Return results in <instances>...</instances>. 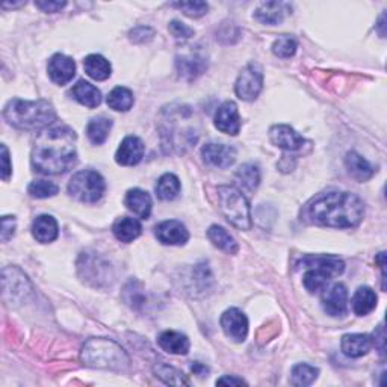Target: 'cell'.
<instances>
[{"mask_svg": "<svg viewBox=\"0 0 387 387\" xmlns=\"http://www.w3.org/2000/svg\"><path fill=\"white\" fill-rule=\"evenodd\" d=\"M78 136L67 126L44 129L35 138L31 154L34 171L45 176H58L70 171L78 162Z\"/></svg>", "mask_w": 387, "mask_h": 387, "instance_id": "6da1fadb", "label": "cell"}, {"mask_svg": "<svg viewBox=\"0 0 387 387\" xmlns=\"http://www.w3.org/2000/svg\"><path fill=\"white\" fill-rule=\"evenodd\" d=\"M365 215V205L360 197L351 192L330 191L322 192L315 198H312L304 217L310 223L335 227V228H351L356 227Z\"/></svg>", "mask_w": 387, "mask_h": 387, "instance_id": "7a4b0ae2", "label": "cell"}, {"mask_svg": "<svg viewBox=\"0 0 387 387\" xmlns=\"http://www.w3.org/2000/svg\"><path fill=\"white\" fill-rule=\"evenodd\" d=\"M3 117L9 124L22 131H44L57 119V112L52 103L45 100L14 98L5 106Z\"/></svg>", "mask_w": 387, "mask_h": 387, "instance_id": "3957f363", "label": "cell"}, {"mask_svg": "<svg viewBox=\"0 0 387 387\" xmlns=\"http://www.w3.org/2000/svg\"><path fill=\"white\" fill-rule=\"evenodd\" d=\"M80 360L89 367L109 371H126L129 357L124 349L110 339H89L80 351Z\"/></svg>", "mask_w": 387, "mask_h": 387, "instance_id": "277c9868", "label": "cell"}, {"mask_svg": "<svg viewBox=\"0 0 387 387\" xmlns=\"http://www.w3.org/2000/svg\"><path fill=\"white\" fill-rule=\"evenodd\" d=\"M298 268L306 270L302 275V283L310 293L324 291L328 283L336 275H340L345 270L344 261L335 256H304L298 262Z\"/></svg>", "mask_w": 387, "mask_h": 387, "instance_id": "5b68a950", "label": "cell"}, {"mask_svg": "<svg viewBox=\"0 0 387 387\" xmlns=\"http://www.w3.org/2000/svg\"><path fill=\"white\" fill-rule=\"evenodd\" d=\"M218 205L219 210L232 226L239 230L251 228V212L250 205L244 194L235 187L223 185L218 187Z\"/></svg>", "mask_w": 387, "mask_h": 387, "instance_id": "8992f818", "label": "cell"}, {"mask_svg": "<svg viewBox=\"0 0 387 387\" xmlns=\"http://www.w3.org/2000/svg\"><path fill=\"white\" fill-rule=\"evenodd\" d=\"M105 189V179L101 177L100 173L93 170L76 173L68 183L70 196L82 203H97L103 197Z\"/></svg>", "mask_w": 387, "mask_h": 387, "instance_id": "52a82bcc", "label": "cell"}, {"mask_svg": "<svg viewBox=\"0 0 387 387\" xmlns=\"http://www.w3.org/2000/svg\"><path fill=\"white\" fill-rule=\"evenodd\" d=\"M80 277L93 286H105V284H110L112 282V270L110 265L101 259L97 254L84 253L80 256V261L78 263Z\"/></svg>", "mask_w": 387, "mask_h": 387, "instance_id": "ba28073f", "label": "cell"}, {"mask_svg": "<svg viewBox=\"0 0 387 387\" xmlns=\"http://www.w3.org/2000/svg\"><path fill=\"white\" fill-rule=\"evenodd\" d=\"M263 87V71L259 64L251 62L241 71V75L238 76L235 91L236 96L245 100L253 101L259 97L261 91Z\"/></svg>", "mask_w": 387, "mask_h": 387, "instance_id": "9c48e42d", "label": "cell"}, {"mask_svg": "<svg viewBox=\"0 0 387 387\" xmlns=\"http://www.w3.org/2000/svg\"><path fill=\"white\" fill-rule=\"evenodd\" d=\"M221 327H223L227 337L235 342L241 344L247 339L248 335V319L244 312L239 309H228L221 316Z\"/></svg>", "mask_w": 387, "mask_h": 387, "instance_id": "30bf717a", "label": "cell"}, {"mask_svg": "<svg viewBox=\"0 0 387 387\" xmlns=\"http://www.w3.org/2000/svg\"><path fill=\"white\" fill-rule=\"evenodd\" d=\"M201 156H203V161H205L207 165H212V167L228 168L232 167L236 161V150L233 147L226 144L209 143L203 145Z\"/></svg>", "mask_w": 387, "mask_h": 387, "instance_id": "8fae6325", "label": "cell"}, {"mask_svg": "<svg viewBox=\"0 0 387 387\" xmlns=\"http://www.w3.org/2000/svg\"><path fill=\"white\" fill-rule=\"evenodd\" d=\"M324 295H322V307H324L326 313L333 318L344 316L348 309V291L345 284L336 283L331 288L324 289Z\"/></svg>", "mask_w": 387, "mask_h": 387, "instance_id": "7c38bea8", "label": "cell"}, {"mask_svg": "<svg viewBox=\"0 0 387 387\" xmlns=\"http://www.w3.org/2000/svg\"><path fill=\"white\" fill-rule=\"evenodd\" d=\"M154 235L163 245H183L189 239L187 227L177 219L162 221L154 227Z\"/></svg>", "mask_w": 387, "mask_h": 387, "instance_id": "4fadbf2b", "label": "cell"}, {"mask_svg": "<svg viewBox=\"0 0 387 387\" xmlns=\"http://www.w3.org/2000/svg\"><path fill=\"white\" fill-rule=\"evenodd\" d=\"M271 143L284 152H298L307 141L288 124H277L270 131Z\"/></svg>", "mask_w": 387, "mask_h": 387, "instance_id": "5bb4252c", "label": "cell"}, {"mask_svg": "<svg viewBox=\"0 0 387 387\" xmlns=\"http://www.w3.org/2000/svg\"><path fill=\"white\" fill-rule=\"evenodd\" d=\"M144 152L145 147L140 138L126 136L115 153V161L117 163L123 165V167H133V165L141 162Z\"/></svg>", "mask_w": 387, "mask_h": 387, "instance_id": "9a60e30c", "label": "cell"}, {"mask_svg": "<svg viewBox=\"0 0 387 387\" xmlns=\"http://www.w3.org/2000/svg\"><path fill=\"white\" fill-rule=\"evenodd\" d=\"M215 127L218 131L227 135H238L241 131V117L236 103L233 101H226L221 105L215 114Z\"/></svg>", "mask_w": 387, "mask_h": 387, "instance_id": "2e32d148", "label": "cell"}, {"mask_svg": "<svg viewBox=\"0 0 387 387\" xmlns=\"http://www.w3.org/2000/svg\"><path fill=\"white\" fill-rule=\"evenodd\" d=\"M48 71L54 84L66 85L76 75V64L70 57L57 53L50 58Z\"/></svg>", "mask_w": 387, "mask_h": 387, "instance_id": "e0dca14e", "label": "cell"}, {"mask_svg": "<svg viewBox=\"0 0 387 387\" xmlns=\"http://www.w3.org/2000/svg\"><path fill=\"white\" fill-rule=\"evenodd\" d=\"M372 346H374V336L362 335V333L345 335L342 337V342H340V348H342L344 354L353 358L366 356L371 351Z\"/></svg>", "mask_w": 387, "mask_h": 387, "instance_id": "ac0fdd59", "label": "cell"}, {"mask_svg": "<svg viewBox=\"0 0 387 387\" xmlns=\"http://www.w3.org/2000/svg\"><path fill=\"white\" fill-rule=\"evenodd\" d=\"M124 203L129 210H132L135 215L140 218L147 219L152 214V207H153V201L149 192H145L143 189H131L127 191Z\"/></svg>", "mask_w": 387, "mask_h": 387, "instance_id": "d6986e66", "label": "cell"}, {"mask_svg": "<svg viewBox=\"0 0 387 387\" xmlns=\"http://www.w3.org/2000/svg\"><path fill=\"white\" fill-rule=\"evenodd\" d=\"M289 13V5L284 2H266L261 3L254 11L256 20L263 24H277L282 23L284 15Z\"/></svg>", "mask_w": 387, "mask_h": 387, "instance_id": "ffe728a7", "label": "cell"}, {"mask_svg": "<svg viewBox=\"0 0 387 387\" xmlns=\"http://www.w3.org/2000/svg\"><path fill=\"white\" fill-rule=\"evenodd\" d=\"M158 344L159 346L163 349V351H167L170 354H177V356H185L188 354L191 344L189 339L179 333V331H163V333L158 337Z\"/></svg>", "mask_w": 387, "mask_h": 387, "instance_id": "44dd1931", "label": "cell"}, {"mask_svg": "<svg viewBox=\"0 0 387 387\" xmlns=\"http://www.w3.org/2000/svg\"><path fill=\"white\" fill-rule=\"evenodd\" d=\"M59 228L57 219L50 215H40L32 224V235L41 244L53 242L58 238Z\"/></svg>", "mask_w": 387, "mask_h": 387, "instance_id": "7402d4cb", "label": "cell"}, {"mask_svg": "<svg viewBox=\"0 0 387 387\" xmlns=\"http://www.w3.org/2000/svg\"><path fill=\"white\" fill-rule=\"evenodd\" d=\"M177 71L182 78L188 80L201 76L207 68V62L205 58L198 54H187V57H179L176 61Z\"/></svg>", "mask_w": 387, "mask_h": 387, "instance_id": "603a6c76", "label": "cell"}, {"mask_svg": "<svg viewBox=\"0 0 387 387\" xmlns=\"http://www.w3.org/2000/svg\"><path fill=\"white\" fill-rule=\"evenodd\" d=\"M71 96L76 101H79L80 105H84L87 108L94 109L101 103V93L94 87L91 85L89 82L80 79L78 80V84L71 88Z\"/></svg>", "mask_w": 387, "mask_h": 387, "instance_id": "cb8c5ba5", "label": "cell"}, {"mask_svg": "<svg viewBox=\"0 0 387 387\" xmlns=\"http://www.w3.org/2000/svg\"><path fill=\"white\" fill-rule=\"evenodd\" d=\"M112 232L118 241L129 244V242H133L136 238H140V235L143 233V226L140 221L135 218L123 217L115 221L112 226Z\"/></svg>", "mask_w": 387, "mask_h": 387, "instance_id": "d4e9b609", "label": "cell"}, {"mask_svg": "<svg viewBox=\"0 0 387 387\" xmlns=\"http://www.w3.org/2000/svg\"><path fill=\"white\" fill-rule=\"evenodd\" d=\"M345 165L349 171V174L358 182H365L370 180L374 176V167L367 162L363 156H360L356 152H349L345 158Z\"/></svg>", "mask_w": 387, "mask_h": 387, "instance_id": "484cf974", "label": "cell"}, {"mask_svg": "<svg viewBox=\"0 0 387 387\" xmlns=\"http://www.w3.org/2000/svg\"><path fill=\"white\" fill-rule=\"evenodd\" d=\"M84 68L87 75L94 80H106L110 78V71L112 67L106 58L101 54H89L84 61Z\"/></svg>", "mask_w": 387, "mask_h": 387, "instance_id": "4316f807", "label": "cell"}, {"mask_svg": "<svg viewBox=\"0 0 387 387\" xmlns=\"http://www.w3.org/2000/svg\"><path fill=\"white\" fill-rule=\"evenodd\" d=\"M207 238L210 239L212 244L219 248V250H223L228 254H236L239 250V245L235 241V238L230 235L224 227L212 226L207 230Z\"/></svg>", "mask_w": 387, "mask_h": 387, "instance_id": "83f0119b", "label": "cell"}, {"mask_svg": "<svg viewBox=\"0 0 387 387\" xmlns=\"http://www.w3.org/2000/svg\"><path fill=\"white\" fill-rule=\"evenodd\" d=\"M110 129H112V119L103 115L96 117L87 126L88 140L96 145L103 144L108 140Z\"/></svg>", "mask_w": 387, "mask_h": 387, "instance_id": "f1b7e54d", "label": "cell"}, {"mask_svg": "<svg viewBox=\"0 0 387 387\" xmlns=\"http://www.w3.org/2000/svg\"><path fill=\"white\" fill-rule=\"evenodd\" d=\"M353 310L358 316H366L367 313H371L377 306V295L375 292L367 288H358L353 297Z\"/></svg>", "mask_w": 387, "mask_h": 387, "instance_id": "f546056e", "label": "cell"}, {"mask_svg": "<svg viewBox=\"0 0 387 387\" xmlns=\"http://www.w3.org/2000/svg\"><path fill=\"white\" fill-rule=\"evenodd\" d=\"M180 189H182V185L179 177L174 176L171 173L163 174V176L158 180V183H156V188H154L156 196L163 201H171L176 198L180 194Z\"/></svg>", "mask_w": 387, "mask_h": 387, "instance_id": "4dcf8cb0", "label": "cell"}, {"mask_svg": "<svg viewBox=\"0 0 387 387\" xmlns=\"http://www.w3.org/2000/svg\"><path fill=\"white\" fill-rule=\"evenodd\" d=\"M108 106L118 112H127L129 109L133 106V93L129 88L124 87H117L108 94Z\"/></svg>", "mask_w": 387, "mask_h": 387, "instance_id": "1f68e13d", "label": "cell"}, {"mask_svg": "<svg viewBox=\"0 0 387 387\" xmlns=\"http://www.w3.org/2000/svg\"><path fill=\"white\" fill-rule=\"evenodd\" d=\"M236 180L239 185H242L247 191L257 189L261 183V171L254 163H245L236 171Z\"/></svg>", "mask_w": 387, "mask_h": 387, "instance_id": "d6a6232c", "label": "cell"}, {"mask_svg": "<svg viewBox=\"0 0 387 387\" xmlns=\"http://www.w3.org/2000/svg\"><path fill=\"white\" fill-rule=\"evenodd\" d=\"M318 375H319L318 367L306 365V363H300L292 367L291 383L293 386H310L318 379Z\"/></svg>", "mask_w": 387, "mask_h": 387, "instance_id": "836d02e7", "label": "cell"}, {"mask_svg": "<svg viewBox=\"0 0 387 387\" xmlns=\"http://www.w3.org/2000/svg\"><path fill=\"white\" fill-rule=\"evenodd\" d=\"M11 272H13V277H8V274L3 271V279L11 282V291H3V295L6 297L8 293H11L13 295L11 301L17 300L18 297L24 298L26 297V292L31 291L29 282H27V279L18 270L11 268Z\"/></svg>", "mask_w": 387, "mask_h": 387, "instance_id": "e575fe53", "label": "cell"}, {"mask_svg": "<svg viewBox=\"0 0 387 387\" xmlns=\"http://www.w3.org/2000/svg\"><path fill=\"white\" fill-rule=\"evenodd\" d=\"M154 372L156 377H159L162 381H165L167 384H174V386H188L189 381L187 380V377L183 375V372L177 371L176 367L168 366L165 363H159L158 366H154Z\"/></svg>", "mask_w": 387, "mask_h": 387, "instance_id": "d590c367", "label": "cell"}, {"mask_svg": "<svg viewBox=\"0 0 387 387\" xmlns=\"http://www.w3.org/2000/svg\"><path fill=\"white\" fill-rule=\"evenodd\" d=\"M297 48H298V44L292 38V36L283 35V36H280V38L274 41L272 53L275 54V57L288 59V58L293 57L295 52H297Z\"/></svg>", "mask_w": 387, "mask_h": 387, "instance_id": "8d00e7d4", "label": "cell"}, {"mask_svg": "<svg viewBox=\"0 0 387 387\" xmlns=\"http://www.w3.org/2000/svg\"><path fill=\"white\" fill-rule=\"evenodd\" d=\"M123 298H124L126 304H129L132 309H140L145 302V297H144L140 283L135 280H131L126 284V288L123 291Z\"/></svg>", "mask_w": 387, "mask_h": 387, "instance_id": "74e56055", "label": "cell"}, {"mask_svg": "<svg viewBox=\"0 0 387 387\" xmlns=\"http://www.w3.org/2000/svg\"><path fill=\"white\" fill-rule=\"evenodd\" d=\"M27 192L35 198H49L57 196L59 192V188L58 185H54L53 182L49 180H34L29 188H27Z\"/></svg>", "mask_w": 387, "mask_h": 387, "instance_id": "f35d334b", "label": "cell"}, {"mask_svg": "<svg viewBox=\"0 0 387 387\" xmlns=\"http://www.w3.org/2000/svg\"><path fill=\"white\" fill-rule=\"evenodd\" d=\"M173 6L180 9V11L183 14H187L188 17H194V18L205 15L209 9L206 2H176L173 3Z\"/></svg>", "mask_w": 387, "mask_h": 387, "instance_id": "ab89813d", "label": "cell"}, {"mask_svg": "<svg viewBox=\"0 0 387 387\" xmlns=\"http://www.w3.org/2000/svg\"><path fill=\"white\" fill-rule=\"evenodd\" d=\"M168 29L173 34L174 38H177V40H189L191 36H194L192 27L187 26L185 23H182L179 20H173L168 26Z\"/></svg>", "mask_w": 387, "mask_h": 387, "instance_id": "60d3db41", "label": "cell"}, {"mask_svg": "<svg viewBox=\"0 0 387 387\" xmlns=\"http://www.w3.org/2000/svg\"><path fill=\"white\" fill-rule=\"evenodd\" d=\"M153 35H154V32H153V29H150V27L140 26L131 32V40L135 43H145V41L152 40Z\"/></svg>", "mask_w": 387, "mask_h": 387, "instance_id": "b9f144b4", "label": "cell"}, {"mask_svg": "<svg viewBox=\"0 0 387 387\" xmlns=\"http://www.w3.org/2000/svg\"><path fill=\"white\" fill-rule=\"evenodd\" d=\"M15 233V218L14 217H3L2 218V241L6 242Z\"/></svg>", "mask_w": 387, "mask_h": 387, "instance_id": "7bdbcfd3", "label": "cell"}, {"mask_svg": "<svg viewBox=\"0 0 387 387\" xmlns=\"http://www.w3.org/2000/svg\"><path fill=\"white\" fill-rule=\"evenodd\" d=\"M66 2H53V0H45V2H35V6L40 8L44 13H58L61 9L66 6Z\"/></svg>", "mask_w": 387, "mask_h": 387, "instance_id": "ee69618b", "label": "cell"}, {"mask_svg": "<svg viewBox=\"0 0 387 387\" xmlns=\"http://www.w3.org/2000/svg\"><path fill=\"white\" fill-rule=\"evenodd\" d=\"M13 173V167L11 163H9V152L6 149V145L2 144V179L6 182L11 176Z\"/></svg>", "mask_w": 387, "mask_h": 387, "instance_id": "f6af8a7d", "label": "cell"}, {"mask_svg": "<svg viewBox=\"0 0 387 387\" xmlns=\"http://www.w3.org/2000/svg\"><path fill=\"white\" fill-rule=\"evenodd\" d=\"M217 384H233V386H241V384H247L242 379H236V377H228L224 375L223 379L217 380Z\"/></svg>", "mask_w": 387, "mask_h": 387, "instance_id": "bcb514c9", "label": "cell"}, {"mask_svg": "<svg viewBox=\"0 0 387 387\" xmlns=\"http://www.w3.org/2000/svg\"><path fill=\"white\" fill-rule=\"evenodd\" d=\"M191 371H192L194 374H196V375H198V377H206L207 372H209L207 367H206L205 365L198 363V362H196V363H194V365L191 366Z\"/></svg>", "mask_w": 387, "mask_h": 387, "instance_id": "7dc6e473", "label": "cell"}]
</instances>
